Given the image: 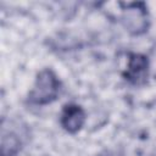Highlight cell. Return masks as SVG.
<instances>
[{
    "label": "cell",
    "mask_w": 156,
    "mask_h": 156,
    "mask_svg": "<svg viewBox=\"0 0 156 156\" xmlns=\"http://www.w3.org/2000/svg\"><path fill=\"white\" fill-rule=\"evenodd\" d=\"M61 91L62 82L60 77L52 68L45 67L37 73L32 89L27 94L26 102L30 106L43 107L55 102Z\"/></svg>",
    "instance_id": "6da1fadb"
},
{
    "label": "cell",
    "mask_w": 156,
    "mask_h": 156,
    "mask_svg": "<svg viewBox=\"0 0 156 156\" xmlns=\"http://www.w3.org/2000/svg\"><path fill=\"white\" fill-rule=\"evenodd\" d=\"M87 122V113L82 105L77 102H67L62 106L58 115L60 127L68 134L79 133Z\"/></svg>",
    "instance_id": "277c9868"
},
{
    "label": "cell",
    "mask_w": 156,
    "mask_h": 156,
    "mask_svg": "<svg viewBox=\"0 0 156 156\" xmlns=\"http://www.w3.org/2000/svg\"><path fill=\"white\" fill-rule=\"evenodd\" d=\"M124 82L132 87H144L150 77V60L145 54L129 52L122 72Z\"/></svg>",
    "instance_id": "3957f363"
},
{
    "label": "cell",
    "mask_w": 156,
    "mask_h": 156,
    "mask_svg": "<svg viewBox=\"0 0 156 156\" xmlns=\"http://www.w3.org/2000/svg\"><path fill=\"white\" fill-rule=\"evenodd\" d=\"M118 6L121 9L119 22L128 34L133 37H141L149 32L151 18L145 2H118Z\"/></svg>",
    "instance_id": "7a4b0ae2"
},
{
    "label": "cell",
    "mask_w": 156,
    "mask_h": 156,
    "mask_svg": "<svg viewBox=\"0 0 156 156\" xmlns=\"http://www.w3.org/2000/svg\"><path fill=\"white\" fill-rule=\"evenodd\" d=\"M96 156H122L119 155L117 151L115 150H110V149H106V150H102L100 151L99 154H96Z\"/></svg>",
    "instance_id": "8992f818"
},
{
    "label": "cell",
    "mask_w": 156,
    "mask_h": 156,
    "mask_svg": "<svg viewBox=\"0 0 156 156\" xmlns=\"http://www.w3.org/2000/svg\"><path fill=\"white\" fill-rule=\"evenodd\" d=\"M15 124L5 117L1 122V155L18 156L23 149V136L21 132L13 128Z\"/></svg>",
    "instance_id": "5b68a950"
}]
</instances>
